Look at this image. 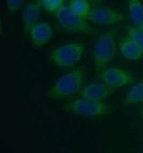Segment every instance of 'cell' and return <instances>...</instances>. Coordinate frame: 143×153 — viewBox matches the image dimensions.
Here are the masks:
<instances>
[{"label": "cell", "mask_w": 143, "mask_h": 153, "mask_svg": "<svg viewBox=\"0 0 143 153\" xmlns=\"http://www.w3.org/2000/svg\"><path fill=\"white\" fill-rule=\"evenodd\" d=\"M40 13L38 3H31L24 8L23 12V36L24 38L29 36L32 27L38 23Z\"/></svg>", "instance_id": "10"}, {"label": "cell", "mask_w": 143, "mask_h": 153, "mask_svg": "<svg viewBox=\"0 0 143 153\" xmlns=\"http://www.w3.org/2000/svg\"><path fill=\"white\" fill-rule=\"evenodd\" d=\"M127 31L128 37L135 42L143 54V31L137 27L128 26Z\"/></svg>", "instance_id": "16"}, {"label": "cell", "mask_w": 143, "mask_h": 153, "mask_svg": "<svg viewBox=\"0 0 143 153\" xmlns=\"http://www.w3.org/2000/svg\"><path fill=\"white\" fill-rule=\"evenodd\" d=\"M63 109L70 114L86 117H99L108 113V106L102 102L79 98L66 103Z\"/></svg>", "instance_id": "4"}, {"label": "cell", "mask_w": 143, "mask_h": 153, "mask_svg": "<svg viewBox=\"0 0 143 153\" xmlns=\"http://www.w3.org/2000/svg\"><path fill=\"white\" fill-rule=\"evenodd\" d=\"M24 3L23 0H7V7L9 13L14 15L21 8Z\"/></svg>", "instance_id": "17"}, {"label": "cell", "mask_w": 143, "mask_h": 153, "mask_svg": "<svg viewBox=\"0 0 143 153\" xmlns=\"http://www.w3.org/2000/svg\"><path fill=\"white\" fill-rule=\"evenodd\" d=\"M115 31L110 30L98 38L93 52L94 65L96 71L100 73L114 59L116 53Z\"/></svg>", "instance_id": "2"}, {"label": "cell", "mask_w": 143, "mask_h": 153, "mask_svg": "<svg viewBox=\"0 0 143 153\" xmlns=\"http://www.w3.org/2000/svg\"><path fill=\"white\" fill-rule=\"evenodd\" d=\"M84 48L83 42H69L51 51L49 60L53 65L58 68L72 67L77 65L81 60Z\"/></svg>", "instance_id": "3"}, {"label": "cell", "mask_w": 143, "mask_h": 153, "mask_svg": "<svg viewBox=\"0 0 143 153\" xmlns=\"http://www.w3.org/2000/svg\"><path fill=\"white\" fill-rule=\"evenodd\" d=\"M85 69L77 68L62 75L51 88L48 95L54 100H64L80 92L83 87Z\"/></svg>", "instance_id": "1"}, {"label": "cell", "mask_w": 143, "mask_h": 153, "mask_svg": "<svg viewBox=\"0 0 143 153\" xmlns=\"http://www.w3.org/2000/svg\"><path fill=\"white\" fill-rule=\"evenodd\" d=\"M38 2L46 11L55 14L64 5L63 0H40Z\"/></svg>", "instance_id": "15"}, {"label": "cell", "mask_w": 143, "mask_h": 153, "mask_svg": "<svg viewBox=\"0 0 143 153\" xmlns=\"http://www.w3.org/2000/svg\"><path fill=\"white\" fill-rule=\"evenodd\" d=\"M119 49L122 56L129 60H137L143 58L140 48L128 36L121 41Z\"/></svg>", "instance_id": "11"}, {"label": "cell", "mask_w": 143, "mask_h": 153, "mask_svg": "<svg viewBox=\"0 0 143 153\" xmlns=\"http://www.w3.org/2000/svg\"><path fill=\"white\" fill-rule=\"evenodd\" d=\"M101 82L110 87H122L134 82L133 75L119 67L104 69L99 74Z\"/></svg>", "instance_id": "6"}, {"label": "cell", "mask_w": 143, "mask_h": 153, "mask_svg": "<svg viewBox=\"0 0 143 153\" xmlns=\"http://www.w3.org/2000/svg\"><path fill=\"white\" fill-rule=\"evenodd\" d=\"M113 88L103 83H91L83 87L80 97L91 100L102 102L113 92Z\"/></svg>", "instance_id": "9"}, {"label": "cell", "mask_w": 143, "mask_h": 153, "mask_svg": "<svg viewBox=\"0 0 143 153\" xmlns=\"http://www.w3.org/2000/svg\"><path fill=\"white\" fill-rule=\"evenodd\" d=\"M141 114H142V117H143V104H142V108H141Z\"/></svg>", "instance_id": "18"}, {"label": "cell", "mask_w": 143, "mask_h": 153, "mask_svg": "<svg viewBox=\"0 0 143 153\" xmlns=\"http://www.w3.org/2000/svg\"><path fill=\"white\" fill-rule=\"evenodd\" d=\"M53 35L52 28L49 23L45 22H38L30 30L29 38L35 48H41L50 41Z\"/></svg>", "instance_id": "8"}, {"label": "cell", "mask_w": 143, "mask_h": 153, "mask_svg": "<svg viewBox=\"0 0 143 153\" xmlns=\"http://www.w3.org/2000/svg\"><path fill=\"white\" fill-rule=\"evenodd\" d=\"M68 7L74 13L84 19H88L92 10L90 3L86 0H72Z\"/></svg>", "instance_id": "13"}, {"label": "cell", "mask_w": 143, "mask_h": 153, "mask_svg": "<svg viewBox=\"0 0 143 153\" xmlns=\"http://www.w3.org/2000/svg\"><path fill=\"white\" fill-rule=\"evenodd\" d=\"M143 101V79L134 85L127 92L125 100V104Z\"/></svg>", "instance_id": "14"}, {"label": "cell", "mask_w": 143, "mask_h": 153, "mask_svg": "<svg viewBox=\"0 0 143 153\" xmlns=\"http://www.w3.org/2000/svg\"><path fill=\"white\" fill-rule=\"evenodd\" d=\"M55 15L61 26L68 31L83 34L93 32V28L85 19L74 13L68 5H64Z\"/></svg>", "instance_id": "5"}, {"label": "cell", "mask_w": 143, "mask_h": 153, "mask_svg": "<svg viewBox=\"0 0 143 153\" xmlns=\"http://www.w3.org/2000/svg\"><path fill=\"white\" fill-rule=\"evenodd\" d=\"M130 17L135 27L143 31V4L138 0H130L128 3Z\"/></svg>", "instance_id": "12"}, {"label": "cell", "mask_w": 143, "mask_h": 153, "mask_svg": "<svg viewBox=\"0 0 143 153\" xmlns=\"http://www.w3.org/2000/svg\"><path fill=\"white\" fill-rule=\"evenodd\" d=\"M88 19L99 25H109L123 21V15L111 8L97 7L92 9Z\"/></svg>", "instance_id": "7"}]
</instances>
